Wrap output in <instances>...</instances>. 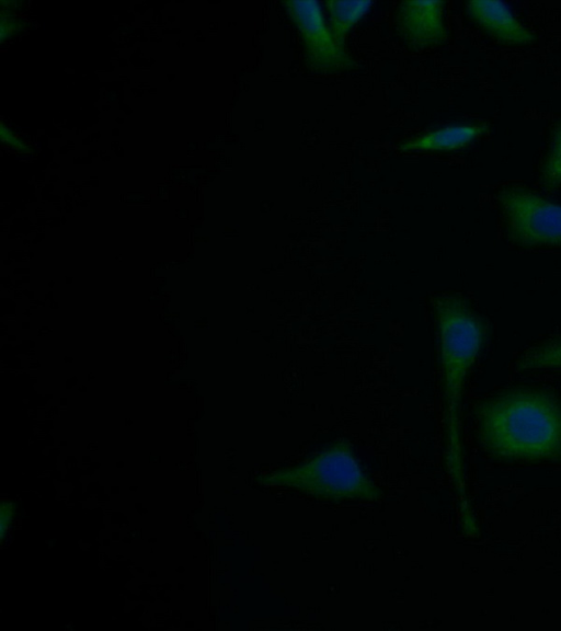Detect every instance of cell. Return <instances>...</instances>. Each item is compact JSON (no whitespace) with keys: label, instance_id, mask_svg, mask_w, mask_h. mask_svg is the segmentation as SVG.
<instances>
[{"label":"cell","instance_id":"11","mask_svg":"<svg viewBox=\"0 0 561 631\" xmlns=\"http://www.w3.org/2000/svg\"><path fill=\"white\" fill-rule=\"evenodd\" d=\"M541 180L542 185L547 190H554L561 186V124L553 130L550 147L542 165Z\"/></svg>","mask_w":561,"mask_h":631},{"label":"cell","instance_id":"6","mask_svg":"<svg viewBox=\"0 0 561 631\" xmlns=\"http://www.w3.org/2000/svg\"><path fill=\"white\" fill-rule=\"evenodd\" d=\"M443 1H403L396 12L399 35L412 49L440 45L447 37Z\"/></svg>","mask_w":561,"mask_h":631},{"label":"cell","instance_id":"8","mask_svg":"<svg viewBox=\"0 0 561 631\" xmlns=\"http://www.w3.org/2000/svg\"><path fill=\"white\" fill-rule=\"evenodd\" d=\"M488 130L485 123L453 124L411 138L400 144L399 149L408 152L455 151L469 146Z\"/></svg>","mask_w":561,"mask_h":631},{"label":"cell","instance_id":"1","mask_svg":"<svg viewBox=\"0 0 561 631\" xmlns=\"http://www.w3.org/2000/svg\"><path fill=\"white\" fill-rule=\"evenodd\" d=\"M477 429L500 460L561 459V401L549 391L518 388L489 398L477 410Z\"/></svg>","mask_w":561,"mask_h":631},{"label":"cell","instance_id":"4","mask_svg":"<svg viewBox=\"0 0 561 631\" xmlns=\"http://www.w3.org/2000/svg\"><path fill=\"white\" fill-rule=\"evenodd\" d=\"M508 239L524 249H561V204L520 186L499 192Z\"/></svg>","mask_w":561,"mask_h":631},{"label":"cell","instance_id":"7","mask_svg":"<svg viewBox=\"0 0 561 631\" xmlns=\"http://www.w3.org/2000/svg\"><path fill=\"white\" fill-rule=\"evenodd\" d=\"M466 11L484 32L504 44L525 45L535 41L534 34L502 1H468Z\"/></svg>","mask_w":561,"mask_h":631},{"label":"cell","instance_id":"12","mask_svg":"<svg viewBox=\"0 0 561 631\" xmlns=\"http://www.w3.org/2000/svg\"><path fill=\"white\" fill-rule=\"evenodd\" d=\"M0 134L2 142H7L11 148L15 150H21L24 152L27 151V146L22 140H19L16 137H14L10 129L7 128L3 124L1 125Z\"/></svg>","mask_w":561,"mask_h":631},{"label":"cell","instance_id":"10","mask_svg":"<svg viewBox=\"0 0 561 631\" xmlns=\"http://www.w3.org/2000/svg\"><path fill=\"white\" fill-rule=\"evenodd\" d=\"M519 371L561 370V339L541 342L524 352L516 362Z\"/></svg>","mask_w":561,"mask_h":631},{"label":"cell","instance_id":"3","mask_svg":"<svg viewBox=\"0 0 561 631\" xmlns=\"http://www.w3.org/2000/svg\"><path fill=\"white\" fill-rule=\"evenodd\" d=\"M257 482L330 502L377 501L382 495L363 470L353 448L344 441L325 447L299 464L263 474Z\"/></svg>","mask_w":561,"mask_h":631},{"label":"cell","instance_id":"2","mask_svg":"<svg viewBox=\"0 0 561 631\" xmlns=\"http://www.w3.org/2000/svg\"><path fill=\"white\" fill-rule=\"evenodd\" d=\"M433 306L444 387L448 466L460 501L466 504L460 464V400L463 381L485 342L486 324L460 295H438Z\"/></svg>","mask_w":561,"mask_h":631},{"label":"cell","instance_id":"9","mask_svg":"<svg viewBox=\"0 0 561 631\" xmlns=\"http://www.w3.org/2000/svg\"><path fill=\"white\" fill-rule=\"evenodd\" d=\"M371 1H327L324 5L330 13V30L335 42L344 47L346 35L352 27L367 13ZM345 48V47H344Z\"/></svg>","mask_w":561,"mask_h":631},{"label":"cell","instance_id":"5","mask_svg":"<svg viewBox=\"0 0 561 631\" xmlns=\"http://www.w3.org/2000/svg\"><path fill=\"white\" fill-rule=\"evenodd\" d=\"M282 5L295 24L307 60L313 69L336 72L354 67V60L345 48L335 42L331 30L325 25L319 2L294 0L284 1Z\"/></svg>","mask_w":561,"mask_h":631}]
</instances>
